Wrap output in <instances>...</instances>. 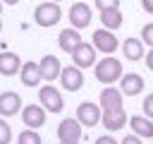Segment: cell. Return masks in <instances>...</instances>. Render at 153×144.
Segmentation results:
<instances>
[{"mask_svg": "<svg viewBox=\"0 0 153 144\" xmlns=\"http://www.w3.org/2000/svg\"><path fill=\"white\" fill-rule=\"evenodd\" d=\"M60 144H79V142H60Z\"/></svg>", "mask_w": 153, "mask_h": 144, "instance_id": "32", "label": "cell"}, {"mask_svg": "<svg viewBox=\"0 0 153 144\" xmlns=\"http://www.w3.org/2000/svg\"><path fill=\"white\" fill-rule=\"evenodd\" d=\"M122 53H124V58L127 60H141L143 55H146V50H143V41L141 38H127L124 43H122Z\"/></svg>", "mask_w": 153, "mask_h": 144, "instance_id": "19", "label": "cell"}, {"mask_svg": "<svg viewBox=\"0 0 153 144\" xmlns=\"http://www.w3.org/2000/svg\"><path fill=\"white\" fill-rule=\"evenodd\" d=\"M127 122H129V127L134 130L136 137H141V139H153V120H151V118H146V115H131Z\"/></svg>", "mask_w": 153, "mask_h": 144, "instance_id": "14", "label": "cell"}, {"mask_svg": "<svg viewBox=\"0 0 153 144\" xmlns=\"http://www.w3.org/2000/svg\"><path fill=\"white\" fill-rule=\"evenodd\" d=\"M143 115L153 120V94H148V96L143 98Z\"/></svg>", "mask_w": 153, "mask_h": 144, "instance_id": "25", "label": "cell"}, {"mask_svg": "<svg viewBox=\"0 0 153 144\" xmlns=\"http://www.w3.org/2000/svg\"><path fill=\"white\" fill-rule=\"evenodd\" d=\"M143 58H146V65H148V70H153V48H151V50H148Z\"/></svg>", "mask_w": 153, "mask_h": 144, "instance_id": "30", "label": "cell"}, {"mask_svg": "<svg viewBox=\"0 0 153 144\" xmlns=\"http://www.w3.org/2000/svg\"><path fill=\"white\" fill-rule=\"evenodd\" d=\"M76 120L84 125V127H93L100 122V106L91 103V101H84L76 106Z\"/></svg>", "mask_w": 153, "mask_h": 144, "instance_id": "8", "label": "cell"}, {"mask_svg": "<svg viewBox=\"0 0 153 144\" xmlns=\"http://www.w3.org/2000/svg\"><path fill=\"white\" fill-rule=\"evenodd\" d=\"M57 139L60 142H79L81 139V122L76 118H65L57 125Z\"/></svg>", "mask_w": 153, "mask_h": 144, "instance_id": "9", "label": "cell"}, {"mask_svg": "<svg viewBox=\"0 0 153 144\" xmlns=\"http://www.w3.org/2000/svg\"><path fill=\"white\" fill-rule=\"evenodd\" d=\"M0 2H5V5H17L19 0H0Z\"/></svg>", "mask_w": 153, "mask_h": 144, "instance_id": "31", "label": "cell"}, {"mask_svg": "<svg viewBox=\"0 0 153 144\" xmlns=\"http://www.w3.org/2000/svg\"><path fill=\"white\" fill-rule=\"evenodd\" d=\"M100 120H103V127L108 130V132H117V130H122L124 125H127V113H124V108L122 106H117V108H103L100 110Z\"/></svg>", "mask_w": 153, "mask_h": 144, "instance_id": "4", "label": "cell"}, {"mask_svg": "<svg viewBox=\"0 0 153 144\" xmlns=\"http://www.w3.org/2000/svg\"><path fill=\"white\" fill-rule=\"evenodd\" d=\"M0 17H2V2H0Z\"/></svg>", "mask_w": 153, "mask_h": 144, "instance_id": "33", "label": "cell"}, {"mask_svg": "<svg viewBox=\"0 0 153 144\" xmlns=\"http://www.w3.org/2000/svg\"><path fill=\"white\" fill-rule=\"evenodd\" d=\"M117 46H120V43H117V36H115L110 29H98V31H93V48H96V50L110 55V53L117 50Z\"/></svg>", "mask_w": 153, "mask_h": 144, "instance_id": "6", "label": "cell"}, {"mask_svg": "<svg viewBox=\"0 0 153 144\" xmlns=\"http://www.w3.org/2000/svg\"><path fill=\"white\" fill-rule=\"evenodd\" d=\"M141 5H143V10L148 14H153V0H141Z\"/></svg>", "mask_w": 153, "mask_h": 144, "instance_id": "29", "label": "cell"}, {"mask_svg": "<svg viewBox=\"0 0 153 144\" xmlns=\"http://www.w3.org/2000/svg\"><path fill=\"white\" fill-rule=\"evenodd\" d=\"M60 82H62V89H67V91H79V89L84 86V72H81L76 65L62 67V70H60Z\"/></svg>", "mask_w": 153, "mask_h": 144, "instance_id": "7", "label": "cell"}, {"mask_svg": "<svg viewBox=\"0 0 153 144\" xmlns=\"http://www.w3.org/2000/svg\"><path fill=\"white\" fill-rule=\"evenodd\" d=\"M91 17H93V12L86 2H74L69 7V22L74 29H86L91 24Z\"/></svg>", "mask_w": 153, "mask_h": 144, "instance_id": "10", "label": "cell"}, {"mask_svg": "<svg viewBox=\"0 0 153 144\" xmlns=\"http://www.w3.org/2000/svg\"><path fill=\"white\" fill-rule=\"evenodd\" d=\"M120 91L122 96H139L143 91V77L136 72H127L120 77Z\"/></svg>", "mask_w": 153, "mask_h": 144, "instance_id": "12", "label": "cell"}, {"mask_svg": "<svg viewBox=\"0 0 153 144\" xmlns=\"http://www.w3.org/2000/svg\"><path fill=\"white\" fill-rule=\"evenodd\" d=\"M60 17H62V10H60V5L53 2V0L41 2V5L33 10V19H36L38 26H55V24L60 22Z\"/></svg>", "mask_w": 153, "mask_h": 144, "instance_id": "2", "label": "cell"}, {"mask_svg": "<svg viewBox=\"0 0 153 144\" xmlns=\"http://www.w3.org/2000/svg\"><path fill=\"white\" fill-rule=\"evenodd\" d=\"M0 31H2V17H0Z\"/></svg>", "mask_w": 153, "mask_h": 144, "instance_id": "34", "label": "cell"}, {"mask_svg": "<svg viewBox=\"0 0 153 144\" xmlns=\"http://www.w3.org/2000/svg\"><path fill=\"white\" fill-rule=\"evenodd\" d=\"M93 74H96V79H98L100 84H115L124 72H122V62H120L117 58L105 55L103 60H98V62H96Z\"/></svg>", "mask_w": 153, "mask_h": 144, "instance_id": "1", "label": "cell"}, {"mask_svg": "<svg viewBox=\"0 0 153 144\" xmlns=\"http://www.w3.org/2000/svg\"><path fill=\"white\" fill-rule=\"evenodd\" d=\"M117 106H122V91L115 89L112 84H108L100 91V110L103 108H117Z\"/></svg>", "mask_w": 153, "mask_h": 144, "instance_id": "20", "label": "cell"}, {"mask_svg": "<svg viewBox=\"0 0 153 144\" xmlns=\"http://www.w3.org/2000/svg\"><path fill=\"white\" fill-rule=\"evenodd\" d=\"M141 41H143V46L153 48V22H151V24H146V26L141 29Z\"/></svg>", "mask_w": 153, "mask_h": 144, "instance_id": "24", "label": "cell"}, {"mask_svg": "<svg viewBox=\"0 0 153 144\" xmlns=\"http://www.w3.org/2000/svg\"><path fill=\"white\" fill-rule=\"evenodd\" d=\"M19 67H22V60H19L17 53H10V50H2L0 53V74L2 77L19 74Z\"/></svg>", "mask_w": 153, "mask_h": 144, "instance_id": "17", "label": "cell"}, {"mask_svg": "<svg viewBox=\"0 0 153 144\" xmlns=\"http://www.w3.org/2000/svg\"><path fill=\"white\" fill-rule=\"evenodd\" d=\"M12 142V127L5 122V118L0 115V144H10Z\"/></svg>", "mask_w": 153, "mask_h": 144, "instance_id": "23", "label": "cell"}, {"mask_svg": "<svg viewBox=\"0 0 153 144\" xmlns=\"http://www.w3.org/2000/svg\"><path fill=\"white\" fill-rule=\"evenodd\" d=\"M22 108V98L17 91H2L0 94V115L2 118H12L17 115Z\"/></svg>", "mask_w": 153, "mask_h": 144, "instance_id": "13", "label": "cell"}, {"mask_svg": "<svg viewBox=\"0 0 153 144\" xmlns=\"http://www.w3.org/2000/svg\"><path fill=\"white\" fill-rule=\"evenodd\" d=\"M19 79H22V84L24 86H38L41 84V67H38V62H33V60H29V62H24V67H19Z\"/></svg>", "mask_w": 153, "mask_h": 144, "instance_id": "15", "label": "cell"}, {"mask_svg": "<svg viewBox=\"0 0 153 144\" xmlns=\"http://www.w3.org/2000/svg\"><path fill=\"white\" fill-rule=\"evenodd\" d=\"M122 144H141V137H136V134H127V137L122 139Z\"/></svg>", "mask_w": 153, "mask_h": 144, "instance_id": "27", "label": "cell"}, {"mask_svg": "<svg viewBox=\"0 0 153 144\" xmlns=\"http://www.w3.org/2000/svg\"><path fill=\"white\" fill-rule=\"evenodd\" d=\"M57 43H60V48L65 50V53H72L79 43H81V34L72 26V29H62L60 31V36H57Z\"/></svg>", "mask_w": 153, "mask_h": 144, "instance_id": "18", "label": "cell"}, {"mask_svg": "<svg viewBox=\"0 0 153 144\" xmlns=\"http://www.w3.org/2000/svg\"><path fill=\"white\" fill-rule=\"evenodd\" d=\"M98 10H108V7H120V0H96Z\"/></svg>", "mask_w": 153, "mask_h": 144, "instance_id": "26", "label": "cell"}, {"mask_svg": "<svg viewBox=\"0 0 153 144\" xmlns=\"http://www.w3.org/2000/svg\"><path fill=\"white\" fill-rule=\"evenodd\" d=\"M38 67H41V77H43L45 82L57 79V77H60V70H62V65H60V60H57L55 55H43L41 62H38Z\"/></svg>", "mask_w": 153, "mask_h": 144, "instance_id": "16", "label": "cell"}, {"mask_svg": "<svg viewBox=\"0 0 153 144\" xmlns=\"http://www.w3.org/2000/svg\"><path fill=\"white\" fill-rule=\"evenodd\" d=\"M22 122H24V127H31V130L43 127V122H45V108L38 106V103L26 106V108L22 110Z\"/></svg>", "mask_w": 153, "mask_h": 144, "instance_id": "11", "label": "cell"}, {"mask_svg": "<svg viewBox=\"0 0 153 144\" xmlns=\"http://www.w3.org/2000/svg\"><path fill=\"white\" fill-rule=\"evenodd\" d=\"M96 48H93V43H79L69 55H72V60H74V65L79 67V70H86V67H93L96 65Z\"/></svg>", "mask_w": 153, "mask_h": 144, "instance_id": "5", "label": "cell"}, {"mask_svg": "<svg viewBox=\"0 0 153 144\" xmlns=\"http://www.w3.org/2000/svg\"><path fill=\"white\" fill-rule=\"evenodd\" d=\"M17 144H41V134H38V130H31V127L22 130V134L17 137Z\"/></svg>", "mask_w": 153, "mask_h": 144, "instance_id": "22", "label": "cell"}, {"mask_svg": "<svg viewBox=\"0 0 153 144\" xmlns=\"http://www.w3.org/2000/svg\"><path fill=\"white\" fill-rule=\"evenodd\" d=\"M53 2H62V0H53Z\"/></svg>", "mask_w": 153, "mask_h": 144, "instance_id": "35", "label": "cell"}, {"mask_svg": "<svg viewBox=\"0 0 153 144\" xmlns=\"http://www.w3.org/2000/svg\"><path fill=\"white\" fill-rule=\"evenodd\" d=\"M100 22L105 29H120L122 26V12L120 7H108V10H100Z\"/></svg>", "mask_w": 153, "mask_h": 144, "instance_id": "21", "label": "cell"}, {"mask_svg": "<svg viewBox=\"0 0 153 144\" xmlns=\"http://www.w3.org/2000/svg\"><path fill=\"white\" fill-rule=\"evenodd\" d=\"M96 144H120V142H115L110 134H103V137H98V139H96Z\"/></svg>", "mask_w": 153, "mask_h": 144, "instance_id": "28", "label": "cell"}, {"mask_svg": "<svg viewBox=\"0 0 153 144\" xmlns=\"http://www.w3.org/2000/svg\"><path fill=\"white\" fill-rule=\"evenodd\" d=\"M38 101H41V106H43L48 113H62V108H65L62 94H60L53 84H45L43 89H38Z\"/></svg>", "mask_w": 153, "mask_h": 144, "instance_id": "3", "label": "cell"}]
</instances>
